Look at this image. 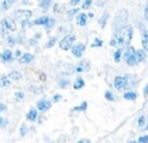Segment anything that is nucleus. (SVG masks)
Wrapping results in <instances>:
<instances>
[{
  "label": "nucleus",
  "instance_id": "obj_1",
  "mask_svg": "<svg viewBox=\"0 0 148 143\" xmlns=\"http://www.w3.org/2000/svg\"><path fill=\"white\" fill-rule=\"evenodd\" d=\"M132 27L126 24L123 28L118 29V33L115 34L114 38L110 40L109 44L112 46H119V45H129L132 39Z\"/></svg>",
  "mask_w": 148,
  "mask_h": 143
},
{
  "label": "nucleus",
  "instance_id": "obj_2",
  "mask_svg": "<svg viewBox=\"0 0 148 143\" xmlns=\"http://www.w3.org/2000/svg\"><path fill=\"white\" fill-rule=\"evenodd\" d=\"M135 52H136V51H135V49L130 46V47H127V50L124 53L125 61H126V63L129 66H135V64L138 63L137 60H136V53H135Z\"/></svg>",
  "mask_w": 148,
  "mask_h": 143
},
{
  "label": "nucleus",
  "instance_id": "obj_3",
  "mask_svg": "<svg viewBox=\"0 0 148 143\" xmlns=\"http://www.w3.org/2000/svg\"><path fill=\"white\" fill-rule=\"evenodd\" d=\"M75 41V35H67L64 39H62V41L60 42V47L64 50V51H67V50H69L73 45V42Z\"/></svg>",
  "mask_w": 148,
  "mask_h": 143
},
{
  "label": "nucleus",
  "instance_id": "obj_4",
  "mask_svg": "<svg viewBox=\"0 0 148 143\" xmlns=\"http://www.w3.org/2000/svg\"><path fill=\"white\" fill-rule=\"evenodd\" d=\"M126 18H127L126 11L125 10H121L119 14H118V16H116V18H115V28H116V30L125 26L124 23L126 22Z\"/></svg>",
  "mask_w": 148,
  "mask_h": 143
},
{
  "label": "nucleus",
  "instance_id": "obj_5",
  "mask_svg": "<svg viewBox=\"0 0 148 143\" xmlns=\"http://www.w3.org/2000/svg\"><path fill=\"white\" fill-rule=\"evenodd\" d=\"M32 17V12L29 10H18L15 12V18L21 22H26Z\"/></svg>",
  "mask_w": 148,
  "mask_h": 143
},
{
  "label": "nucleus",
  "instance_id": "obj_6",
  "mask_svg": "<svg viewBox=\"0 0 148 143\" xmlns=\"http://www.w3.org/2000/svg\"><path fill=\"white\" fill-rule=\"evenodd\" d=\"M127 79L125 77H115L114 79V86H115V89H118V90H123V89H125L127 88Z\"/></svg>",
  "mask_w": 148,
  "mask_h": 143
},
{
  "label": "nucleus",
  "instance_id": "obj_7",
  "mask_svg": "<svg viewBox=\"0 0 148 143\" xmlns=\"http://www.w3.org/2000/svg\"><path fill=\"white\" fill-rule=\"evenodd\" d=\"M53 20H51V18H49V17H46V16H44V17H40V18H38L35 22H34V24H36V26H46V27H51V26H53Z\"/></svg>",
  "mask_w": 148,
  "mask_h": 143
},
{
  "label": "nucleus",
  "instance_id": "obj_8",
  "mask_svg": "<svg viewBox=\"0 0 148 143\" xmlns=\"http://www.w3.org/2000/svg\"><path fill=\"white\" fill-rule=\"evenodd\" d=\"M84 51H85V45L84 44H78V45L72 47V53L75 56V57H82Z\"/></svg>",
  "mask_w": 148,
  "mask_h": 143
},
{
  "label": "nucleus",
  "instance_id": "obj_9",
  "mask_svg": "<svg viewBox=\"0 0 148 143\" xmlns=\"http://www.w3.org/2000/svg\"><path fill=\"white\" fill-rule=\"evenodd\" d=\"M3 27H6L10 30H16V26H15V23H14V21H12L11 18H4Z\"/></svg>",
  "mask_w": 148,
  "mask_h": 143
},
{
  "label": "nucleus",
  "instance_id": "obj_10",
  "mask_svg": "<svg viewBox=\"0 0 148 143\" xmlns=\"http://www.w3.org/2000/svg\"><path fill=\"white\" fill-rule=\"evenodd\" d=\"M38 108H39V110H42V112H45V110H49L50 109V107H51V103L49 102V101H39L38 102Z\"/></svg>",
  "mask_w": 148,
  "mask_h": 143
},
{
  "label": "nucleus",
  "instance_id": "obj_11",
  "mask_svg": "<svg viewBox=\"0 0 148 143\" xmlns=\"http://www.w3.org/2000/svg\"><path fill=\"white\" fill-rule=\"evenodd\" d=\"M34 60V56L30 55V53H24L22 57L20 58V62L21 63H29V62H32Z\"/></svg>",
  "mask_w": 148,
  "mask_h": 143
},
{
  "label": "nucleus",
  "instance_id": "obj_12",
  "mask_svg": "<svg viewBox=\"0 0 148 143\" xmlns=\"http://www.w3.org/2000/svg\"><path fill=\"white\" fill-rule=\"evenodd\" d=\"M0 57H1V60L4 62H9V61L12 60V52L9 51V50H5V51L1 55H0Z\"/></svg>",
  "mask_w": 148,
  "mask_h": 143
},
{
  "label": "nucleus",
  "instance_id": "obj_13",
  "mask_svg": "<svg viewBox=\"0 0 148 143\" xmlns=\"http://www.w3.org/2000/svg\"><path fill=\"white\" fill-rule=\"evenodd\" d=\"M142 46L145 51H148V30H143L142 33Z\"/></svg>",
  "mask_w": 148,
  "mask_h": 143
},
{
  "label": "nucleus",
  "instance_id": "obj_14",
  "mask_svg": "<svg viewBox=\"0 0 148 143\" xmlns=\"http://www.w3.org/2000/svg\"><path fill=\"white\" fill-rule=\"evenodd\" d=\"M124 98L127 99V101H135V99L137 98V94L134 91H129L126 94H124Z\"/></svg>",
  "mask_w": 148,
  "mask_h": 143
},
{
  "label": "nucleus",
  "instance_id": "obj_15",
  "mask_svg": "<svg viewBox=\"0 0 148 143\" xmlns=\"http://www.w3.org/2000/svg\"><path fill=\"white\" fill-rule=\"evenodd\" d=\"M135 53H136L137 62H142V61L146 60V52H145V50H138V51H136Z\"/></svg>",
  "mask_w": 148,
  "mask_h": 143
},
{
  "label": "nucleus",
  "instance_id": "obj_16",
  "mask_svg": "<svg viewBox=\"0 0 148 143\" xmlns=\"http://www.w3.org/2000/svg\"><path fill=\"white\" fill-rule=\"evenodd\" d=\"M77 23L79 26H85L86 24V15L85 14H80L77 18Z\"/></svg>",
  "mask_w": 148,
  "mask_h": 143
},
{
  "label": "nucleus",
  "instance_id": "obj_17",
  "mask_svg": "<svg viewBox=\"0 0 148 143\" xmlns=\"http://www.w3.org/2000/svg\"><path fill=\"white\" fill-rule=\"evenodd\" d=\"M36 116H38V112H36L35 109H32L29 112V113L27 114V119L30 120V121H34L36 119Z\"/></svg>",
  "mask_w": 148,
  "mask_h": 143
},
{
  "label": "nucleus",
  "instance_id": "obj_18",
  "mask_svg": "<svg viewBox=\"0 0 148 143\" xmlns=\"http://www.w3.org/2000/svg\"><path fill=\"white\" fill-rule=\"evenodd\" d=\"M10 85V81H9V77H1L0 78V86L1 88H8V86Z\"/></svg>",
  "mask_w": 148,
  "mask_h": 143
},
{
  "label": "nucleus",
  "instance_id": "obj_19",
  "mask_svg": "<svg viewBox=\"0 0 148 143\" xmlns=\"http://www.w3.org/2000/svg\"><path fill=\"white\" fill-rule=\"evenodd\" d=\"M89 68V64L88 63H83V64H79L78 67H75V72L77 73H83V72H85L86 69Z\"/></svg>",
  "mask_w": 148,
  "mask_h": 143
},
{
  "label": "nucleus",
  "instance_id": "obj_20",
  "mask_svg": "<svg viewBox=\"0 0 148 143\" xmlns=\"http://www.w3.org/2000/svg\"><path fill=\"white\" fill-rule=\"evenodd\" d=\"M84 85H85V83H84V80L83 79H78L75 83H74V85H73V88L75 89V90H79V89H82V88H84Z\"/></svg>",
  "mask_w": 148,
  "mask_h": 143
},
{
  "label": "nucleus",
  "instance_id": "obj_21",
  "mask_svg": "<svg viewBox=\"0 0 148 143\" xmlns=\"http://www.w3.org/2000/svg\"><path fill=\"white\" fill-rule=\"evenodd\" d=\"M22 78L21 75V73H18V72H11L9 74V79H12V80H20Z\"/></svg>",
  "mask_w": 148,
  "mask_h": 143
},
{
  "label": "nucleus",
  "instance_id": "obj_22",
  "mask_svg": "<svg viewBox=\"0 0 148 143\" xmlns=\"http://www.w3.org/2000/svg\"><path fill=\"white\" fill-rule=\"evenodd\" d=\"M15 1H16V0H4V3H3V9H4V10L10 9L11 6H12V4H14Z\"/></svg>",
  "mask_w": 148,
  "mask_h": 143
},
{
  "label": "nucleus",
  "instance_id": "obj_23",
  "mask_svg": "<svg viewBox=\"0 0 148 143\" xmlns=\"http://www.w3.org/2000/svg\"><path fill=\"white\" fill-rule=\"evenodd\" d=\"M146 122H147V118H146L145 115H142V116H141L140 119H138V126H140V127H143V126L146 125Z\"/></svg>",
  "mask_w": 148,
  "mask_h": 143
},
{
  "label": "nucleus",
  "instance_id": "obj_24",
  "mask_svg": "<svg viewBox=\"0 0 148 143\" xmlns=\"http://www.w3.org/2000/svg\"><path fill=\"white\" fill-rule=\"evenodd\" d=\"M104 97H106L108 101H114V99H115V97L113 96V94H112V92H109V91H107L106 94H104Z\"/></svg>",
  "mask_w": 148,
  "mask_h": 143
},
{
  "label": "nucleus",
  "instance_id": "obj_25",
  "mask_svg": "<svg viewBox=\"0 0 148 143\" xmlns=\"http://www.w3.org/2000/svg\"><path fill=\"white\" fill-rule=\"evenodd\" d=\"M120 57H121V50H118V51H115V53H114V61L119 62Z\"/></svg>",
  "mask_w": 148,
  "mask_h": 143
},
{
  "label": "nucleus",
  "instance_id": "obj_26",
  "mask_svg": "<svg viewBox=\"0 0 148 143\" xmlns=\"http://www.w3.org/2000/svg\"><path fill=\"white\" fill-rule=\"evenodd\" d=\"M107 18H108V14H104V15L102 16V18L100 20V24H101V27H104V24H106Z\"/></svg>",
  "mask_w": 148,
  "mask_h": 143
},
{
  "label": "nucleus",
  "instance_id": "obj_27",
  "mask_svg": "<svg viewBox=\"0 0 148 143\" xmlns=\"http://www.w3.org/2000/svg\"><path fill=\"white\" fill-rule=\"evenodd\" d=\"M138 143H148V135L141 136V137L138 138Z\"/></svg>",
  "mask_w": 148,
  "mask_h": 143
},
{
  "label": "nucleus",
  "instance_id": "obj_28",
  "mask_svg": "<svg viewBox=\"0 0 148 143\" xmlns=\"http://www.w3.org/2000/svg\"><path fill=\"white\" fill-rule=\"evenodd\" d=\"M51 1H52V0H41V4L40 5L42 6V8H47V6L51 4Z\"/></svg>",
  "mask_w": 148,
  "mask_h": 143
},
{
  "label": "nucleus",
  "instance_id": "obj_29",
  "mask_svg": "<svg viewBox=\"0 0 148 143\" xmlns=\"http://www.w3.org/2000/svg\"><path fill=\"white\" fill-rule=\"evenodd\" d=\"M102 44H103V41L102 40H100V39H96L95 40V42L92 44V47H96V46H102Z\"/></svg>",
  "mask_w": 148,
  "mask_h": 143
},
{
  "label": "nucleus",
  "instance_id": "obj_30",
  "mask_svg": "<svg viewBox=\"0 0 148 143\" xmlns=\"http://www.w3.org/2000/svg\"><path fill=\"white\" fill-rule=\"evenodd\" d=\"M91 3H92V0H85V3H84V5H83V9H89L90 5H91Z\"/></svg>",
  "mask_w": 148,
  "mask_h": 143
},
{
  "label": "nucleus",
  "instance_id": "obj_31",
  "mask_svg": "<svg viewBox=\"0 0 148 143\" xmlns=\"http://www.w3.org/2000/svg\"><path fill=\"white\" fill-rule=\"evenodd\" d=\"M86 107H88V103L84 102V103H83V105H80L79 108H75V110H85V109H86Z\"/></svg>",
  "mask_w": 148,
  "mask_h": 143
},
{
  "label": "nucleus",
  "instance_id": "obj_32",
  "mask_svg": "<svg viewBox=\"0 0 148 143\" xmlns=\"http://www.w3.org/2000/svg\"><path fill=\"white\" fill-rule=\"evenodd\" d=\"M6 124H8V121H6L5 119H3V118H0V129L4 127V126L6 125Z\"/></svg>",
  "mask_w": 148,
  "mask_h": 143
},
{
  "label": "nucleus",
  "instance_id": "obj_33",
  "mask_svg": "<svg viewBox=\"0 0 148 143\" xmlns=\"http://www.w3.org/2000/svg\"><path fill=\"white\" fill-rule=\"evenodd\" d=\"M75 12H78V9H74V10H72V11H69V12H68V18H72L73 15L75 14Z\"/></svg>",
  "mask_w": 148,
  "mask_h": 143
},
{
  "label": "nucleus",
  "instance_id": "obj_34",
  "mask_svg": "<svg viewBox=\"0 0 148 143\" xmlns=\"http://www.w3.org/2000/svg\"><path fill=\"white\" fill-rule=\"evenodd\" d=\"M55 41H56V38H52V39H51L50 41H49V44H47V46H49V47H50V46H52V45L55 44Z\"/></svg>",
  "mask_w": 148,
  "mask_h": 143
},
{
  "label": "nucleus",
  "instance_id": "obj_35",
  "mask_svg": "<svg viewBox=\"0 0 148 143\" xmlns=\"http://www.w3.org/2000/svg\"><path fill=\"white\" fill-rule=\"evenodd\" d=\"M145 18H146V21H148V4H147L146 10H145Z\"/></svg>",
  "mask_w": 148,
  "mask_h": 143
},
{
  "label": "nucleus",
  "instance_id": "obj_36",
  "mask_svg": "<svg viewBox=\"0 0 148 143\" xmlns=\"http://www.w3.org/2000/svg\"><path fill=\"white\" fill-rule=\"evenodd\" d=\"M79 1H80V0H71V5L72 6H75L77 4H79Z\"/></svg>",
  "mask_w": 148,
  "mask_h": 143
},
{
  "label": "nucleus",
  "instance_id": "obj_37",
  "mask_svg": "<svg viewBox=\"0 0 148 143\" xmlns=\"http://www.w3.org/2000/svg\"><path fill=\"white\" fill-rule=\"evenodd\" d=\"M26 130H27L26 126H22V129H21V135H22V136L26 135Z\"/></svg>",
  "mask_w": 148,
  "mask_h": 143
},
{
  "label": "nucleus",
  "instance_id": "obj_38",
  "mask_svg": "<svg viewBox=\"0 0 148 143\" xmlns=\"http://www.w3.org/2000/svg\"><path fill=\"white\" fill-rule=\"evenodd\" d=\"M16 97H17V98H23L24 95L22 94V92H17V94H16Z\"/></svg>",
  "mask_w": 148,
  "mask_h": 143
},
{
  "label": "nucleus",
  "instance_id": "obj_39",
  "mask_svg": "<svg viewBox=\"0 0 148 143\" xmlns=\"http://www.w3.org/2000/svg\"><path fill=\"white\" fill-rule=\"evenodd\" d=\"M78 143H90V140H86V138H84V140H80Z\"/></svg>",
  "mask_w": 148,
  "mask_h": 143
},
{
  "label": "nucleus",
  "instance_id": "obj_40",
  "mask_svg": "<svg viewBox=\"0 0 148 143\" xmlns=\"http://www.w3.org/2000/svg\"><path fill=\"white\" fill-rule=\"evenodd\" d=\"M145 96H148V84H147V86L145 88Z\"/></svg>",
  "mask_w": 148,
  "mask_h": 143
},
{
  "label": "nucleus",
  "instance_id": "obj_41",
  "mask_svg": "<svg viewBox=\"0 0 148 143\" xmlns=\"http://www.w3.org/2000/svg\"><path fill=\"white\" fill-rule=\"evenodd\" d=\"M5 109H6L5 105H4V104H0V112H3V110H5Z\"/></svg>",
  "mask_w": 148,
  "mask_h": 143
},
{
  "label": "nucleus",
  "instance_id": "obj_42",
  "mask_svg": "<svg viewBox=\"0 0 148 143\" xmlns=\"http://www.w3.org/2000/svg\"><path fill=\"white\" fill-rule=\"evenodd\" d=\"M62 97L61 96H55V102H58V99H61Z\"/></svg>",
  "mask_w": 148,
  "mask_h": 143
}]
</instances>
